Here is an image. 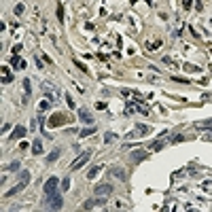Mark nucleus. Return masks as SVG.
<instances>
[{
  "instance_id": "1",
  "label": "nucleus",
  "mask_w": 212,
  "mask_h": 212,
  "mask_svg": "<svg viewBox=\"0 0 212 212\" xmlns=\"http://www.w3.org/2000/svg\"><path fill=\"white\" fill-rule=\"evenodd\" d=\"M57 185H59V178L51 176V178H49V180L45 182V195H47V197L55 195V193H57Z\"/></svg>"
},
{
  "instance_id": "2",
  "label": "nucleus",
  "mask_w": 212,
  "mask_h": 212,
  "mask_svg": "<svg viewBox=\"0 0 212 212\" xmlns=\"http://www.w3.org/2000/svg\"><path fill=\"white\" fill-rule=\"evenodd\" d=\"M47 204H49V208H51V210H59L64 202H62V195H59V193H55V195L47 197Z\"/></svg>"
},
{
  "instance_id": "3",
  "label": "nucleus",
  "mask_w": 212,
  "mask_h": 212,
  "mask_svg": "<svg viewBox=\"0 0 212 212\" xmlns=\"http://www.w3.org/2000/svg\"><path fill=\"white\" fill-rule=\"evenodd\" d=\"M89 157H91V153H89V151H87V153H83V155L79 157V159H74V163L70 166V170H81V168L85 166V163L89 161Z\"/></svg>"
},
{
  "instance_id": "4",
  "label": "nucleus",
  "mask_w": 212,
  "mask_h": 212,
  "mask_svg": "<svg viewBox=\"0 0 212 212\" xmlns=\"http://www.w3.org/2000/svg\"><path fill=\"white\" fill-rule=\"evenodd\" d=\"M106 204V199L104 197H93V199H87L83 204V208L85 210H91V208H95V206H104Z\"/></svg>"
},
{
  "instance_id": "5",
  "label": "nucleus",
  "mask_w": 212,
  "mask_h": 212,
  "mask_svg": "<svg viewBox=\"0 0 212 212\" xmlns=\"http://www.w3.org/2000/svg\"><path fill=\"white\" fill-rule=\"evenodd\" d=\"M64 123H66V117H64V115H59V113H53V115H51V119H49V125H51V127L64 125Z\"/></svg>"
},
{
  "instance_id": "6",
  "label": "nucleus",
  "mask_w": 212,
  "mask_h": 212,
  "mask_svg": "<svg viewBox=\"0 0 212 212\" xmlns=\"http://www.w3.org/2000/svg\"><path fill=\"white\" fill-rule=\"evenodd\" d=\"M149 131H151V129H149L146 125H136V129L129 134V138H140V136H146Z\"/></svg>"
},
{
  "instance_id": "7",
  "label": "nucleus",
  "mask_w": 212,
  "mask_h": 212,
  "mask_svg": "<svg viewBox=\"0 0 212 212\" xmlns=\"http://www.w3.org/2000/svg\"><path fill=\"white\" fill-rule=\"evenodd\" d=\"M79 117H81V121H83V123L93 125V117L89 115V110H87V108H81V110H79Z\"/></svg>"
},
{
  "instance_id": "8",
  "label": "nucleus",
  "mask_w": 212,
  "mask_h": 212,
  "mask_svg": "<svg viewBox=\"0 0 212 212\" xmlns=\"http://www.w3.org/2000/svg\"><path fill=\"white\" fill-rule=\"evenodd\" d=\"M11 66H15L17 70H23V68H26V62H21V59H19V55H17V53H13V57H11Z\"/></svg>"
},
{
  "instance_id": "9",
  "label": "nucleus",
  "mask_w": 212,
  "mask_h": 212,
  "mask_svg": "<svg viewBox=\"0 0 212 212\" xmlns=\"http://www.w3.org/2000/svg\"><path fill=\"white\" fill-rule=\"evenodd\" d=\"M23 136H26V127H15V129H13V134H11V136H9V138H11V140H19V138H23Z\"/></svg>"
},
{
  "instance_id": "10",
  "label": "nucleus",
  "mask_w": 212,
  "mask_h": 212,
  "mask_svg": "<svg viewBox=\"0 0 212 212\" xmlns=\"http://www.w3.org/2000/svg\"><path fill=\"white\" fill-rule=\"evenodd\" d=\"M108 193H113V187H110V185H100V187H95V195H108Z\"/></svg>"
},
{
  "instance_id": "11",
  "label": "nucleus",
  "mask_w": 212,
  "mask_h": 212,
  "mask_svg": "<svg viewBox=\"0 0 212 212\" xmlns=\"http://www.w3.org/2000/svg\"><path fill=\"white\" fill-rule=\"evenodd\" d=\"M32 153H34V155H41V153H42V142H41V138H36V140H34V144H32Z\"/></svg>"
},
{
  "instance_id": "12",
  "label": "nucleus",
  "mask_w": 212,
  "mask_h": 212,
  "mask_svg": "<svg viewBox=\"0 0 212 212\" xmlns=\"http://www.w3.org/2000/svg\"><path fill=\"white\" fill-rule=\"evenodd\" d=\"M11 81H13V77H11V72L6 70V66H2V85L11 83Z\"/></svg>"
},
{
  "instance_id": "13",
  "label": "nucleus",
  "mask_w": 212,
  "mask_h": 212,
  "mask_svg": "<svg viewBox=\"0 0 212 212\" xmlns=\"http://www.w3.org/2000/svg\"><path fill=\"white\" fill-rule=\"evenodd\" d=\"M26 185H28V182H23V180H21V182H19V185H15V187H13V189H11V191H9L6 195H15V193H19V191H21V189H23Z\"/></svg>"
},
{
  "instance_id": "14",
  "label": "nucleus",
  "mask_w": 212,
  "mask_h": 212,
  "mask_svg": "<svg viewBox=\"0 0 212 212\" xmlns=\"http://www.w3.org/2000/svg\"><path fill=\"white\" fill-rule=\"evenodd\" d=\"M59 153H62L59 149H55V151H51V153H49V157H47V161H49V163H53V161H55V159L59 157Z\"/></svg>"
},
{
  "instance_id": "15",
  "label": "nucleus",
  "mask_w": 212,
  "mask_h": 212,
  "mask_svg": "<svg viewBox=\"0 0 212 212\" xmlns=\"http://www.w3.org/2000/svg\"><path fill=\"white\" fill-rule=\"evenodd\" d=\"M95 131V125H89V127H85L83 131H81V138H87V136H91Z\"/></svg>"
},
{
  "instance_id": "16",
  "label": "nucleus",
  "mask_w": 212,
  "mask_h": 212,
  "mask_svg": "<svg viewBox=\"0 0 212 212\" xmlns=\"http://www.w3.org/2000/svg\"><path fill=\"white\" fill-rule=\"evenodd\" d=\"M100 170H102V166H95V168H91V170H89V172H87V176H89V178H95Z\"/></svg>"
},
{
  "instance_id": "17",
  "label": "nucleus",
  "mask_w": 212,
  "mask_h": 212,
  "mask_svg": "<svg viewBox=\"0 0 212 212\" xmlns=\"http://www.w3.org/2000/svg\"><path fill=\"white\" fill-rule=\"evenodd\" d=\"M49 104H51L49 100H41V102H38V110H41V113H45V110L49 108Z\"/></svg>"
},
{
  "instance_id": "18",
  "label": "nucleus",
  "mask_w": 212,
  "mask_h": 212,
  "mask_svg": "<svg viewBox=\"0 0 212 212\" xmlns=\"http://www.w3.org/2000/svg\"><path fill=\"white\" fill-rule=\"evenodd\" d=\"M113 174H115L117 178H121V180H125V178H127V176H125V172H123V170H119V168H115V170H113Z\"/></svg>"
},
{
  "instance_id": "19",
  "label": "nucleus",
  "mask_w": 212,
  "mask_h": 212,
  "mask_svg": "<svg viewBox=\"0 0 212 212\" xmlns=\"http://www.w3.org/2000/svg\"><path fill=\"white\" fill-rule=\"evenodd\" d=\"M70 189V178H64L62 180V191H68Z\"/></svg>"
},
{
  "instance_id": "20",
  "label": "nucleus",
  "mask_w": 212,
  "mask_h": 212,
  "mask_svg": "<svg viewBox=\"0 0 212 212\" xmlns=\"http://www.w3.org/2000/svg\"><path fill=\"white\" fill-rule=\"evenodd\" d=\"M115 138H117V134H110V131H108V134L104 136V140H106V142H113Z\"/></svg>"
},
{
  "instance_id": "21",
  "label": "nucleus",
  "mask_w": 212,
  "mask_h": 212,
  "mask_svg": "<svg viewBox=\"0 0 212 212\" xmlns=\"http://www.w3.org/2000/svg\"><path fill=\"white\" fill-rule=\"evenodd\" d=\"M23 91H26V95H30V81L28 79L23 81Z\"/></svg>"
},
{
  "instance_id": "22",
  "label": "nucleus",
  "mask_w": 212,
  "mask_h": 212,
  "mask_svg": "<svg viewBox=\"0 0 212 212\" xmlns=\"http://www.w3.org/2000/svg\"><path fill=\"white\" fill-rule=\"evenodd\" d=\"M9 170H11V172H17V170H19V161H13V163L9 166Z\"/></svg>"
},
{
  "instance_id": "23",
  "label": "nucleus",
  "mask_w": 212,
  "mask_h": 212,
  "mask_svg": "<svg viewBox=\"0 0 212 212\" xmlns=\"http://www.w3.org/2000/svg\"><path fill=\"white\" fill-rule=\"evenodd\" d=\"M66 102H68L70 108H74V102H72V95H70V93H66Z\"/></svg>"
},
{
  "instance_id": "24",
  "label": "nucleus",
  "mask_w": 212,
  "mask_h": 212,
  "mask_svg": "<svg viewBox=\"0 0 212 212\" xmlns=\"http://www.w3.org/2000/svg\"><path fill=\"white\" fill-rule=\"evenodd\" d=\"M151 149H153V151H159V149H163V142H153Z\"/></svg>"
},
{
  "instance_id": "25",
  "label": "nucleus",
  "mask_w": 212,
  "mask_h": 212,
  "mask_svg": "<svg viewBox=\"0 0 212 212\" xmlns=\"http://www.w3.org/2000/svg\"><path fill=\"white\" fill-rule=\"evenodd\" d=\"M21 13H23V4H17L15 6V15H21Z\"/></svg>"
},
{
  "instance_id": "26",
  "label": "nucleus",
  "mask_w": 212,
  "mask_h": 212,
  "mask_svg": "<svg viewBox=\"0 0 212 212\" xmlns=\"http://www.w3.org/2000/svg\"><path fill=\"white\" fill-rule=\"evenodd\" d=\"M95 108H100V110H104V108H106V102H98V104H95Z\"/></svg>"
},
{
  "instance_id": "27",
  "label": "nucleus",
  "mask_w": 212,
  "mask_h": 212,
  "mask_svg": "<svg viewBox=\"0 0 212 212\" xmlns=\"http://www.w3.org/2000/svg\"><path fill=\"white\" fill-rule=\"evenodd\" d=\"M199 127H212V119H210V121H204V123H199Z\"/></svg>"
},
{
  "instance_id": "28",
  "label": "nucleus",
  "mask_w": 212,
  "mask_h": 212,
  "mask_svg": "<svg viewBox=\"0 0 212 212\" xmlns=\"http://www.w3.org/2000/svg\"><path fill=\"white\" fill-rule=\"evenodd\" d=\"M142 153H144V151H136V155H134V159H136V161H138V159H140V157H142Z\"/></svg>"
},
{
  "instance_id": "29",
  "label": "nucleus",
  "mask_w": 212,
  "mask_h": 212,
  "mask_svg": "<svg viewBox=\"0 0 212 212\" xmlns=\"http://www.w3.org/2000/svg\"><path fill=\"white\" fill-rule=\"evenodd\" d=\"M191 4H193V0H185V9H191Z\"/></svg>"
}]
</instances>
